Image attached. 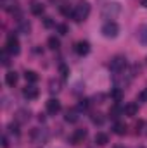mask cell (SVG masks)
<instances>
[{
  "mask_svg": "<svg viewBox=\"0 0 147 148\" xmlns=\"http://www.w3.org/2000/svg\"><path fill=\"white\" fill-rule=\"evenodd\" d=\"M119 12H121V5L118 3V2H107L104 7H102V10H101V16H102V19H116L118 16H119Z\"/></svg>",
  "mask_w": 147,
  "mask_h": 148,
  "instance_id": "cell-1",
  "label": "cell"
},
{
  "mask_svg": "<svg viewBox=\"0 0 147 148\" xmlns=\"http://www.w3.org/2000/svg\"><path fill=\"white\" fill-rule=\"evenodd\" d=\"M126 67V59L123 55H116L111 59V64H109V69L112 74H118V73H123Z\"/></svg>",
  "mask_w": 147,
  "mask_h": 148,
  "instance_id": "cell-2",
  "label": "cell"
},
{
  "mask_svg": "<svg viewBox=\"0 0 147 148\" xmlns=\"http://www.w3.org/2000/svg\"><path fill=\"white\" fill-rule=\"evenodd\" d=\"M88 14H90V5H88V2H80L78 7H76V10H74V14H73V19L80 23V21L87 19Z\"/></svg>",
  "mask_w": 147,
  "mask_h": 148,
  "instance_id": "cell-3",
  "label": "cell"
},
{
  "mask_svg": "<svg viewBox=\"0 0 147 148\" xmlns=\"http://www.w3.org/2000/svg\"><path fill=\"white\" fill-rule=\"evenodd\" d=\"M19 41H17V36L16 35H9L7 36V41H5V52L7 53H10V55H17L19 53Z\"/></svg>",
  "mask_w": 147,
  "mask_h": 148,
  "instance_id": "cell-4",
  "label": "cell"
},
{
  "mask_svg": "<svg viewBox=\"0 0 147 148\" xmlns=\"http://www.w3.org/2000/svg\"><path fill=\"white\" fill-rule=\"evenodd\" d=\"M101 31H102V35L106 38H116L118 33H119V26H118L114 21H106Z\"/></svg>",
  "mask_w": 147,
  "mask_h": 148,
  "instance_id": "cell-5",
  "label": "cell"
},
{
  "mask_svg": "<svg viewBox=\"0 0 147 148\" xmlns=\"http://www.w3.org/2000/svg\"><path fill=\"white\" fill-rule=\"evenodd\" d=\"M59 110H61V102H59L57 98H50V100L47 102V112H49L50 115H55Z\"/></svg>",
  "mask_w": 147,
  "mask_h": 148,
  "instance_id": "cell-6",
  "label": "cell"
},
{
  "mask_svg": "<svg viewBox=\"0 0 147 148\" xmlns=\"http://www.w3.org/2000/svg\"><path fill=\"white\" fill-rule=\"evenodd\" d=\"M85 138H87V129H76L73 133V136H71V143L73 145H80V143L85 141Z\"/></svg>",
  "mask_w": 147,
  "mask_h": 148,
  "instance_id": "cell-7",
  "label": "cell"
},
{
  "mask_svg": "<svg viewBox=\"0 0 147 148\" xmlns=\"http://www.w3.org/2000/svg\"><path fill=\"white\" fill-rule=\"evenodd\" d=\"M38 93H40V91H38V88L35 86V84H28V86L23 90V95H24L28 100H35V98L38 97Z\"/></svg>",
  "mask_w": 147,
  "mask_h": 148,
  "instance_id": "cell-8",
  "label": "cell"
},
{
  "mask_svg": "<svg viewBox=\"0 0 147 148\" xmlns=\"http://www.w3.org/2000/svg\"><path fill=\"white\" fill-rule=\"evenodd\" d=\"M78 119H80V115H78V109H68V110L64 112V121H66V122L74 124Z\"/></svg>",
  "mask_w": 147,
  "mask_h": 148,
  "instance_id": "cell-9",
  "label": "cell"
},
{
  "mask_svg": "<svg viewBox=\"0 0 147 148\" xmlns=\"http://www.w3.org/2000/svg\"><path fill=\"white\" fill-rule=\"evenodd\" d=\"M137 112H139V105H137L135 102H130V103H126V105H125V109H123V114H125V115H128V117H133V115H137Z\"/></svg>",
  "mask_w": 147,
  "mask_h": 148,
  "instance_id": "cell-10",
  "label": "cell"
},
{
  "mask_svg": "<svg viewBox=\"0 0 147 148\" xmlns=\"http://www.w3.org/2000/svg\"><path fill=\"white\" fill-rule=\"evenodd\" d=\"M74 50H76L78 55H87L90 52V45H88V41H78L76 47H74Z\"/></svg>",
  "mask_w": 147,
  "mask_h": 148,
  "instance_id": "cell-11",
  "label": "cell"
},
{
  "mask_svg": "<svg viewBox=\"0 0 147 148\" xmlns=\"http://www.w3.org/2000/svg\"><path fill=\"white\" fill-rule=\"evenodd\" d=\"M47 138H49V133H47V131H42V129H35V131H33V140H35L37 143H43Z\"/></svg>",
  "mask_w": 147,
  "mask_h": 148,
  "instance_id": "cell-12",
  "label": "cell"
},
{
  "mask_svg": "<svg viewBox=\"0 0 147 148\" xmlns=\"http://www.w3.org/2000/svg\"><path fill=\"white\" fill-rule=\"evenodd\" d=\"M17 31H19V33H23V35H28V33L31 31V24H30L28 21L21 19V21H19V24H17Z\"/></svg>",
  "mask_w": 147,
  "mask_h": 148,
  "instance_id": "cell-13",
  "label": "cell"
},
{
  "mask_svg": "<svg viewBox=\"0 0 147 148\" xmlns=\"http://www.w3.org/2000/svg\"><path fill=\"white\" fill-rule=\"evenodd\" d=\"M137 36H139V41H140L142 45H147V24H144V26L139 28Z\"/></svg>",
  "mask_w": 147,
  "mask_h": 148,
  "instance_id": "cell-14",
  "label": "cell"
},
{
  "mask_svg": "<svg viewBox=\"0 0 147 148\" xmlns=\"http://www.w3.org/2000/svg\"><path fill=\"white\" fill-rule=\"evenodd\" d=\"M107 134H104V133H97L95 134V145L97 147H106L107 145Z\"/></svg>",
  "mask_w": 147,
  "mask_h": 148,
  "instance_id": "cell-15",
  "label": "cell"
},
{
  "mask_svg": "<svg viewBox=\"0 0 147 148\" xmlns=\"http://www.w3.org/2000/svg\"><path fill=\"white\" fill-rule=\"evenodd\" d=\"M5 83H7L9 86H14V84L17 83V73H16V71H9V73L5 74Z\"/></svg>",
  "mask_w": 147,
  "mask_h": 148,
  "instance_id": "cell-16",
  "label": "cell"
},
{
  "mask_svg": "<svg viewBox=\"0 0 147 148\" xmlns=\"http://www.w3.org/2000/svg\"><path fill=\"white\" fill-rule=\"evenodd\" d=\"M121 114H123V109H121V107H119L118 103H116V105H112V107L109 109V115H111V119H118V117H119Z\"/></svg>",
  "mask_w": 147,
  "mask_h": 148,
  "instance_id": "cell-17",
  "label": "cell"
},
{
  "mask_svg": "<svg viewBox=\"0 0 147 148\" xmlns=\"http://www.w3.org/2000/svg\"><path fill=\"white\" fill-rule=\"evenodd\" d=\"M59 45H61V41H59V38H55V36H50L49 40H47V47H49L50 50H57V48H59Z\"/></svg>",
  "mask_w": 147,
  "mask_h": 148,
  "instance_id": "cell-18",
  "label": "cell"
},
{
  "mask_svg": "<svg viewBox=\"0 0 147 148\" xmlns=\"http://www.w3.org/2000/svg\"><path fill=\"white\" fill-rule=\"evenodd\" d=\"M24 77H26V81L31 83V84H35L38 81V74L35 73V71H26V73H24Z\"/></svg>",
  "mask_w": 147,
  "mask_h": 148,
  "instance_id": "cell-19",
  "label": "cell"
},
{
  "mask_svg": "<svg viewBox=\"0 0 147 148\" xmlns=\"http://www.w3.org/2000/svg\"><path fill=\"white\" fill-rule=\"evenodd\" d=\"M111 98H114L116 102H119V100L123 98V90L114 86V90H111Z\"/></svg>",
  "mask_w": 147,
  "mask_h": 148,
  "instance_id": "cell-20",
  "label": "cell"
},
{
  "mask_svg": "<svg viewBox=\"0 0 147 148\" xmlns=\"http://www.w3.org/2000/svg\"><path fill=\"white\" fill-rule=\"evenodd\" d=\"M112 131H114L116 134H119V136H121V134H125V133H126V126H125L123 122H116V124H114V127H112Z\"/></svg>",
  "mask_w": 147,
  "mask_h": 148,
  "instance_id": "cell-21",
  "label": "cell"
},
{
  "mask_svg": "<svg viewBox=\"0 0 147 148\" xmlns=\"http://www.w3.org/2000/svg\"><path fill=\"white\" fill-rule=\"evenodd\" d=\"M61 90V84H59V81H55V79H50V83H49V91L50 93H57Z\"/></svg>",
  "mask_w": 147,
  "mask_h": 148,
  "instance_id": "cell-22",
  "label": "cell"
},
{
  "mask_svg": "<svg viewBox=\"0 0 147 148\" xmlns=\"http://www.w3.org/2000/svg\"><path fill=\"white\" fill-rule=\"evenodd\" d=\"M104 121H106V119H104V115H102L101 112H97V114H94V115H92V122H94V124H97V126H102V124H104Z\"/></svg>",
  "mask_w": 147,
  "mask_h": 148,
  "instance_id": "cell-23",
  "label": "cell"
},
{
  "mask_svg": "<svg viewBox=\"0 0 147 148\" xmlns=\"http://www.w3.org/2000/svg\"><path fill=\"white\" fill-rule=\"evenodd\" d=\"M31 14L42 16V14H43V5H42V3H33V5H31Z\"/></svg>",
  "mask_w": 147,
  "mask_h": 148,
  "instance_id": "cell-24",
  "label": "cell"
},
{
  "mask_svg": "<svg viewBox=\"0 0 147 148\" xmlns=\"http://www.w3.org/2000/svg\"><path fill=\"white\" fill-rule=\"evenodd\" d=\"M28 119H30V112H26V110L17 112V121H19V122H26Z\"/></svg>",
  "mask_w": 147,
  "mask_h": 148,
  "instance_id": "cell-25",
  "label": "cell"
},
{
  "mask_svg": "<svg viewBox=\"0 0 147 148\" xmlns=\"http://www.w3.org/2000/svg\"><path fill=\"white\" fill-rule=\"evenodd\" d=\"M88 105H90V100H80V103H78V110H87L88 109Z\"/></svg>",
  "mask_w": 147,
  "mask_h": 148,
  "instance_id": "cell-26",
  "label": "cell"
},
{
  "mask_svg": "<svg viewBox=\"0 0 147 148\" xmlns=\"http://www.w3.org/2000/svg\"><path fill=\"white\" fill-rule=\"evenodd\" d=\"M61 12L64 16H73L74 14V10H71V7H68V5H61Z\"/></svg>",
  "mask_w": 147,
  "mask_h": 148,
  "instance_id": "cell-27",
  "label": "cell"
},
{
  "mask_svg": "<svg viewBox=\"0 0 147 148\" xmlns=\"http://www.w3.org/2000/svg\"><path fill=\"white\" fill-rule=\"evenodd\" d=\"M9 64H10V60H9V55H7V52L3 50V53H2V66H3V67H7Z\"/></svg>",
  "mask_w": 147,
  "mask_h": 148,
  "instance_id": "cell-28",
  "label": "cell"
},
{
  "mask_svg": "<svg viewBox=\"0 0 147 148\" xmlns=\"http://www.w3.org/2000/svg\"><path fill=\"white\" fill-rule=\"evenodd\" d=\"M59 73H61V76H62V77H68V73H69V69H68L64 64H61V66H59Z\"/></svg>",
  "mask_w": 147,
  "mask_h": 148,
  "instance_id": "cell-29",
  "label": "cell"
},
{
  "mask_svg": "<svg viewBox=\"0 0 147 148\" xmlns=\"http://www.w3.org/2000/svg\"><path fill=\"white\" fill-rule=\"evenodd\" d=\"M43 26H45V28H52V26H54L52 17H43Z\"/></svg>",
  "mask_w": 147,
  "mask_h": 148,
  "instance_id": "cell-30",
  "label": "cell"
},
{
  "mask_svg": "<svg viewBox=\"0 0 147 148\" xmlns=\"http://www.w3.org/2000/svg\"><path fill=\"white\" fill-rule=\"evenodd\" d=\"M139 100H140V102H147V88H144V90L139 93Z\"/></svg>",
  "mask_w": 147,
  "mask_h": 148,
  "instance_id": "cell-31",
  "label": "cell"
},
{
  "mask_svg": "<svg viewBox=\"0 0 147 148\" xmlns=\"http://www.w3.org/2000/svg\"><path fill=\"white\" fill-rule=\"evenodd\" d=\"M57 31H59L61 35H66V33H68V26H66V24H59V26H57Z\"/></svg>",
  "mask_w": 147,
  "mask_h": 148,
  "instance_id": "cell-32",
  "label": "cell"
},
{
  "mask_svg": "<svg viewBox=\"0 0 147 148\" xmlns=\"http://www.w3.org/2000/svg\"><path fill=\"white\" fill-rule=\"evenodd\" d=\"M9 129H10V133L19 134V129H17V126H16V124H10V126H9Z\"/></svg>",
  "mask_w": 147,
  "mask_h": 148,
  "instance_id": "cell-33",
  "label": "cell"
},
{
  "mask_svg": "<svg viewBox=\"0 0 147 148\" xmlns=\"http://www.w3.org/2000/svg\"><path fill=\"white\" fill-rule=\"evenodd\" d=\"M2 147H3V148H9V141H7V138H5V136L2 138Z\"/></svg>",
  "mask_w": 147,
  "mask_h": 148,
  "instance_id": "cell-34",
  "label": "cell"
},
{
  "mask_svg": "<svg viewBox=\"0 0 147 148\" xmlns=\"http://www.w3.org/2000/svg\"><path fill=\"white\" fill-rule=\"evenodd\" d=\"M142 5H144V7H147V0H142Z\"/></svg>",
  "mask_w": 147,
  "mask_h": 148,
  "instance_id": "cell-35",
  "label": "cell"
}]
</instances>
